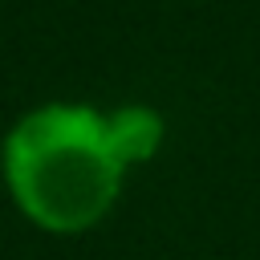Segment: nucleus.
Wrapping results in <instances>:
<instances>
[{"label":"nucleus","mask_w":260,"mask_h":260,"mask_svg":"<svg viewBox=\"0 0 260 260\" xmlns=\"http://www.w3.org/2000/svg\"><path fill=\"white\" fill-rule=\"evenodd\" d=\"M106 138H110V150L118 154V162L130 171L158 154V146L167 138V122L154 106H142V102L114 106V110H106Z\"/></svg>","instance_id":"nucleus-2"},{"label":"nucleus","mask_w":260,"mask_h":260,"mask_svg":"<svg viewBox=\"0 0 260 260\" xmlns=\"http://www.w3.org/2000/svg\"><path fill=\"white\" fill-rule=\"evenodd\" d=\"M0 171L16 211L53 236L102 223L126 179L106 138V110L81 102H45L28 110L4 134Z\"/></svg>","instance_id":"nucleus-1"}]
</instances>
